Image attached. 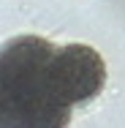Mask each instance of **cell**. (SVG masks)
I'll list each match as a JSON object with an SVG mask.
<instances>
[{
    "instance_id": "2",
    "label": "cell",
    "mask_w": 125,
    "mask_h": 128,
    "mask_svg": "<svg viewBox=\"0 0 125 128\" xmlns=\"http://www.w3.org/2000/svg\"><path fill=\"white\" fill-rule=\"evenodd\" d=\"M46 82L54 98L68 112L95 101L106 84V63L87 44L54 46L46 68Z\"/></svg>"
},
{
    "instance_id": "1",
    "label": "cell",
    "mask_w": 125,
    "mask_h": 128,
    "mask_svg": "<svg viewBox=\"0 0 125 128\" xmlns=\"http://www.w3.org/2000/svg\"><path fill=\"white\" fill-rule=\"evenodd\" d=\"M52 52L54 46L38 36L0 46V128H68L71 112L46 82Z\"/></svg>"
}]
</instances>
